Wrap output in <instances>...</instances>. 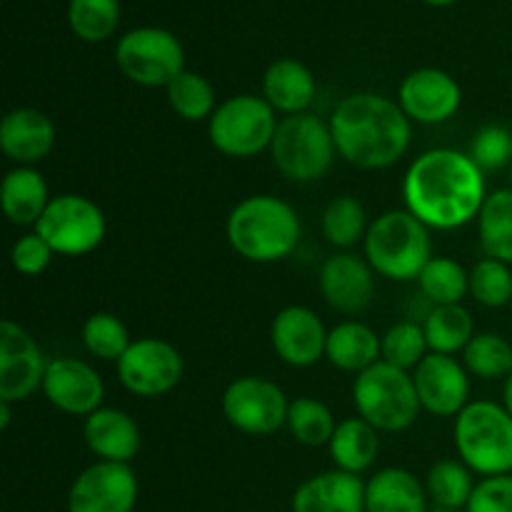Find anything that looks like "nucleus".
<instances>
[{
    "label": "nucleus",
    "instance_id": "1",
    "mask_svg": "<svg viewBox=\"0 0 512 512\" xmlns=\"http://www.w3.org/2000/svg\"><path fill=\"white\" fill-rule=\"evenodd\" d=\"M410 213L428 228L455 230L478 218L485 205V178L470 155L435 148L413 160L403 180Z\"/></svg>",
    "mask_w": 512,
    "mask_h": 512
},
{
    "label": "nucleus",
    "instance_id": "2",
    "mask_svg": "<svg viewBox=\"0 0 512 512\" xmlns=\"http://www.w3.org/2000/svg\"><path fill=\"white\" fill-rule=\"evenodd\" d=\"M330 130L340 158L363 170L398 163L413 138L410 118L400 103L378 93H355L340 100Z\"/></svg>",
    "mask_w": 512,
    "mask_h": 512
},
{
    "label": "nucleus",
    "instance_id": "3",
    "mask_svg": "<svg viewBox=\"0 0 512 512\" xmlns=\"http://www.w3.org/2000/svg\"><path fill=\"white\" fill-rule=\"evenodd\" d=\"M230 245L250 263H275L298 248L303 225L293 205L275 195H250L233 208L225 225Z\"/></svg>",
    "mask_w": 512,
    "mask_h": 512
},
{
    "label": "nucleus",
    "instance_id": "4",
    "mask_svg": "<svg viewBox=\"0 0 512 512\" xmlns=\"http://www.w3.org/2000/svg\"><path fill=\"white\" fill-rule=\"evenodd\" d=\"M365 258L370 268L388 280H418L433 260L428 225L408 208L388 210L365 233Z\"/></svg>",
    "mask_w": 512,
    "mask_h": 512
},
{
    "label": "nucleus",
    "instance_id": "5",
    "mask_svg": "<svg viewBox=\"0 0 512 512\" xmlns=\"http://www.w3.org/2000/svg\"><path fill=\"white\" fill-rule=\"evenodd\" d=\"M460 460L483 478L512 473V415L493 400L468 403L455 420Z\"/></svg>",
    "mask_w": 512,
    "mask_h": 512
},
{
    "label": "nucleus",
    "instance_id": "6",
    "mask_svg": "<svg viewBox=\"0 0 512 512\" xmlns=\"http://www.w3.org/2000/svg\"><path fill=\"white\" fill-rule=\"evenodd\" d=\"M353 400L360 418L368 420L380 433H400L410 428L423 408L413 375L385 360H378L368 370L358 373Z\"/></svg>",
    "mask_w": 512,
    "mask_h": 512
},
{
    "label": "nucleus",
    "instance_id": "7",
    "mask_svg": "<svg viewBox=\"0 0 512 512\" xmlns=\"http://www.w3.org/2000/svg\"><path fill=\"white\" fill-rule=\"evenodd\" d=\"M270 153L285 178L293 183H315L330 170L338 148L330 125L313 113H298L280 120Z\"/></svg>",
    "mask_w": 512,
    "mask_h": 512
},
{
    "label": "nucleus",
    "instance_id": "8",
    "mask_svg": "<svg viewBox=\"0 0 512 512\" xmlns=\"http://www.w3.org/2000/svg\"><path fill=\"white\" fill-rule=\"evenodd\" d=\"M278 120L273 105L258 95H235L210 115L208 135L215 150L230 158H253L273 145Z\"/></svg>",
    "mask_w": 512,
    "mask_h": 512
},
{
    "label": "nucleus",
    "instance_id": "9",
    "mask_svg": "<svg viewBox=\"0 0 512 512\" xmlns=\"http://www.w3.org/2000/svg\"><path fill=\"white\" fill-rule=\"evenodd\" d=\"M120 73L145 88H168L185 65L180 40L163 28H138L120 38L115 48Z\"/></svg>",
    "mask_w": 512,
    "mask_h": 512
},
{
    "label": "nucleus",
    "instance_id": "10",
    "mask_svg": "<svg viewBox=\"0 0 512 512\" xmlns=\"http://www.w3.org/2000/svg\"><path fill=\"white\" fill-rule=\"evenodd\" d=\"M35 233L60 255L93 253L105 238V215L85 195H58L50 200Z\"/></svg>",
    "mask_w": 512,
    "mask_h": 512
},
{
    "label": "nucleus",
    "instance_id": "11",
    "mask_svg": "<svg viewBox=\"0 0 512 512\" xmlns=\"http://www.w3.org/2000/svg\"><path fill=\"white\" fill-rule=\"evenodd\" d=\"M288 398L265 378H238L225 388L223 413L233 428L248 435H273L288 425Z\"/></svg>",
    "mask_w": 512,
    "mask_h": 512
},
{
    "label": "nucleus",
    "instance_id": "12",
    "mask_svg": "<svg viewBox=\"0 0 512 512\" xmlns=\"http://www.w3.org/2000/svg\"><path fill=\"white\" fill-rule=\"evenodd\" d=\"M118 378L125 390L140 398H160L183 378V358L178 348L160 338H140L130 343L118 360Z\"/></svg>",
    "mask_w": 512,
    "mask_h": 512
},
{
    "label": "nucleus",
    "instance_id": "13",
    "mask_svg": "<svg viewBox=\"0 0 512 512\" xmlns=\"http://www.w3.org/2000/svg\"><path fill=\"white\" fill-rule=\"evenodd\" d=\"M48 363L43 350L23 325L13 320L0 323V400L23 403L43 388Z\"/></svg>",
    "mask_w": 512,
    "mask_h": 512
},
{
    "label": "nucleus",
    "instance_id": "14",
    "mask_svg": "<svg viewBox=\"0 0 512 512\" xmlns=\"http://www.w3.org/2000/svg\"><path fill=\"white\" fill-rule=\"evenodd\" d=\"M138 503V478L128 463L98 460L73 480L68 512H133Z\"/></svg>",
    "mask_w": 512,
    "mask_h": 512
},
{
    "label": "nucleus",
    "instance_id": "15",
    "mask_svg": "<svg viewBox=\"0 0 512 512\" xmlns=\"http://www.w3.org/2000/svg\"><path fill=\"white\" fill-rule=\"evenodd\" d=\"M420 405L440 418H453L468 408L470 380L465 365L453 355L430 353L420 360L413 373Z\"/></svg>",
    "mask_w": 512,
    "mask_h": 512
},
{
    "label": "nucleus",
    "instance_id": "16",
    "mask_svg": "<svg viewBox=\"0 0 512 512\" xmlns=\"http://www.w3.org/2000/svg\"><path fill=\"white\" fill-rule=\"evenodd\" d=\"M43 393L60 413L88 418L103 408L100 403H103L105 385L93 365L75 358H58L48 363Z\"/></svg>",
    "mask_w": 512,
    "mask_h": 512
},
{
    "label": "nucleus",
    "instance_id": "17",
    "mask_svg": "<svg viewBox=\"0 0 512 512\" xmlns=\"http://www.w3.org/2000/svg\"><path fill=\"white\" fill-rule=\"evenodd\" d=\"M463 100V90L455 83L453 75L438 68L413 70L400 83V108L410 120L435 125L453 118Z\"/></svg>",
    "mask_w": 512,
    "mask_h": 512
},
{
    "label": "nucleus",
    "instance_id": "18",
    "mask_svg": "<svg viewBox=\"0 0 512 512\" xmlns=\"http://www.w3.org/2000/svg\"><path fill=\"white\" fill-rule=\"evenodd\" d=\"M270 340L283 363L293 368H310L325 355L328 333L323 320L313 310L303 305H288L275 315Z\"/></svg>",
    "mask_w": 512,
    "mask_h": 512
},
{
    "label": "nucleus",
    "instance_id": "19",
    "mask_svg": "<svg viewBox=\"0 0 512 512\" xmlns=\"http://www.w3.org/2000/svg\"><path fill=\"white\" fill-rule=\"evenodd\" d=\"M320 293L338 313H363L375 295L373 268L353 253H338L320 268Z\"/></svg>",
    "mask_w": 512,
    "mask_h": 512
},
{
    "label": "nucleus",
    "instance_id": "20",
    "mask_svg": "<svg viewBox=\"0 0 512 512\" xmlns=\"http://www.w3.org/2000/svg\"><path fill=\"white\" fill-rule=\"evenodd\" d=\"M55 125L43 110L15 108L0 123V150L18 165L40 163L53 150Z\"/></svg>",
    "mask_w": 512,
    "mask_h": 512
},
{
    "label": "nucleus",
    "instance_id": "21",
    "mask_svg": "<svg viewBox=\"0 0 512 512\" xmlns=\"http://www.w3.org/2000/svg\"><path fill=\"white\" fill-rule=\"evenodd\" d=\"M293 512H365V483L345 470L315 475L293 493Z\"/></svg>",
    "mask_w": 512,
    "mask_h": 512
},
{
    "label": "nucleus",
    "instance_id": "22",
    "mask_svg": "<svg viewBox=\"0 0 512 512\" xmlns=\"http://www.w3.org/2000/svg\"><path fill=\"white\" fill-rule=\"evenodd\" d=\"M85 445L105 463H128L140 453V430L128 413L118 408H100L85 418Z\"/></svg>",
    "mask_w": 512,
    "mask_h": 512
},
{
    "label": "nucleus",
    "instance_id": "23",
    "mask_svg": "<svg viewBox=\"0 0 512 512\" xmlns=\"http://www.w3.org/2000/svg\"><path fill=\"white\" fill-rule=\"evenodd\" d=\"M315 93H318V85H315L313 73L300 60H275L265 70L263 95L273 105V110H280L285 115L308 113Z\"/></svg>",
    "mask_w": 512,
    "mask_h": 512
},
{
    "label": "nucleus",
    "instance_id": "24",
    "mask_svg": "<svg viewBox=\"0 0 512 512\" xmlns=\"http://www.w3.org/2000/svg\"><path fill=\"white\" fill-rule=\"evenodd\" d=\"M365 512H428V493L410 470L383 468L365 483Z\"/></svg>",
    "mask_w": 512,
    "mask_h": 512
},
{
    "label": "nucleus",
    "instance_id": "25",
    "mask_svg": "<svg viewBox=\"0 0 512 512\" xmlns=\"http://www.w3.org/2000/svg\"><path fill=\"white\" fill-rule=\"evenodd\" d=\"M0 203H3L5 218L13 225H38L50 205L48 183L38 170L18 165L3 178Z\"/></svg>",
    "mask_w": 512,
    "mask_h": 512
},
{
    "label": "nucleus",
    "instance_id": "26",
    "mask_svg": "<svg viewBox=\"0 0 512 512\" xmlns=\"http://www.w3.org/2000/svg\"><path fill=\"white\" fill-rule=\"evenodd\" d=\"M380 355H383V338H378L370 325L348 320L335 325L328 333L325 358L345 373H363L370 365L383 360Z\"/></svg>",
    "mask_w": 512,
    "mask_h": 512
},
{
    "label": "nucleus",
    "instance_id": "27",
    "mask_svg": "<svg viewBox=\"0 0 512 512\" xmlns=\"http://www.w3.org/2000/svg\"><path fill=\"white\" fill-rule=\"evenodd\" d=\"M380 430L363 418H348L335 428L330 440V458L335 468L345 473L360 475L378 460Z\"/></svg>",
    "mask_w": 512,
    "mask_h": 512
},
{
    "label": "nucleus",
    "instance_id": "28",
    "mask_svg": "<svg viewBox=\"0 0 512 512\" xmlns=\"http://www.w3.org/2000/svg\"><path fill=\"white\" fill-rule=\"evenodd\" d=\"M480 248L488 258L512 263V188L495 190L478 215Z\"/></svg>",
    "mask_w": 512,
    "mask_h": 512
},
{
    "label": "nucleus",
    "instance_id": "29",
    "mask_svg": "<svg viewBox=\"0 0 512 512\" xmlns=\"http://www.w3.org/2000/svg\"><path fill=\"white\" fill-rule=\"evenodd\" d=\"M425 338L428 348L440 355H453L465 350V345L473 340V315L463 305H435L425 318Z\"/></svg>",
    "mask_w": 512,
    "mask_h": 512
},
{
    "label": "nucleus",
    "instance_id": "30",
    "mask_svg": "<svg viewBox=\"0 0 512 512\" xmlns=\"http://www.w3.org/2000/svg\"><path fill=\"white\" fill-rule=\"evenodd\" d=\"M473 470L458 460H440L430 468L425 480V493L440 510H463L468 508L473 495Z\"/></svg>",
    "mask_w": 512,
    "mask_h": 512
},
{
    "label": "nucleus",
    "instance_id": "31",
    "mask_svg": "<svg viewBox=\"0 0 512 512\" xmlns=\"http://www.w3.org/2000/svg\"><path fill=\"white\" fill-rule=\"evenodd\" d=\"M463 365L475 378L508 380L512 375V345L498 333L473 335L463 350Z\"/></svg>",
    "mask_w": 512,
    "mask_h": 512
},
{
    "label": "nucleus",
    "instance_id": "32",
    "mask_svg": "<svg viewBox=\"0 0 512 512\" xmlns=\"http://www.w3.org/2000/svg\"><path fill=\"white\" fill-rule=\"evenodd\" d=\"M425 298L435 305H460L470 293V273L453 258H433L418 278Z\"/></svg>",
    "mask_w": 512,
    "mask_h": 512
},
{
    "label": "nucleus",
    "instance_id": "33",
    "mask_svg": "<svg viewBox=\"0 0 512 512\" xmlns=\"http://www.w3.org/2000/svg\"><path fill=\"white\" fill-rule=\"evenodd\" d=\"M288 428L298 443L320 448V445H330L338 425L328 405L313 398H298L288 408Z\"/></svg>",
    "mask_w": 512,
    "mask_h": 512
},
{
    "label": "nucleus",
    "instance_id": "34",
    "mask_svg": "<svg viewBox=\"0 0 512 512\" xmlns=\"http://www.w3.org/2000/svg\"><path fill=\"white\" fill-rule=\"evenodd\" d=\"M68 23L85 43H100L110 38L120 23L118 0H70Z\"/></svg>",
    "mask_w": 512,
    "mask_h": 512
},
{
    "label": "nucleus",
    "instance_id": "35",
    "mask_svg": "<svg viewBox=\"0 0 512 512\" xmlns=\"http://www.w3.org/2000/svg\"><path fill=\"white\" fill-rule=\"evenodd\" d=\"M168 100L170 108L180 115V118L198 123V120L210 118L215 113V93L213 85L198 73L183 70L173 83L168 85Z\"/></svg>",
    "mask_w": 512,
    "mask_h": 512
},
{
    "label": "nucleus",
    "instance_id": "36",
    "mask_svg": "<svg viewBox=\"0 0 512 512\" xmlns=\"http://www.w3.org/2000/svg\"><path fill=\"white\" fill-rule=\"evenodd\" d=\"M365 210L360 200L353 195H340L330 200L323 210V235L335 248H350V245L365 240Z\"/></svg>",
    "mask_w": 512,
    "mask_h": 512
},
{
    "label": "nucleus",
    "instance_id": "37",
    "mask_svg": "<svg viewBox=\"0 0 512 512\" xmlns=\"http://www.w3.org/2000/svg\"><path fill=\"white\" fill-rule=\"evenodd\" d=\"M83 345L100 360H120L130 348L128 328L113 313H95L83 325Z\"/></svg>",
    "mask_w": 512,
    "mask_h": 512
},
{
    "label": "nucleus",
    "instance_id": "38",
    "mask_svg": "<svg viewBox=\"0 0 512 512\" xmlns=\"http://www.w3.org/2000/svg\"><path fill=\"white\" fill-rule=\"evenodd\" d=\"M470 295L485 308H503L512 300V273L508 263L485 258L470 270Z\"/></svg>",
    "mask_w": 512,
    "mask_h": 512
},
{
    "label": "nucleus",
    "instance_id": "39",
    "mask_svg": "<svg viewBox=\"0 0 512 512\" xmlns=\"http://www.w3.org/2000/svg\"><path fill=\"white\" fill-rule=\"evenodd\" d=\"M428 350V338L425 330L418 323H395L388 333L383 335V360L395 365V368H418L420 360L425 358Z\"/></svg>",
    "mask_w": 512,
    "mask_h": 512
},
{
    "label": "nucleus",
    "instance_id": "40",
    "mask_svg": "<svg viewBox=\"0 0 512 512\" xmlns=\"http://www.w3.org/2000/svg\"><path fill=\"white\" fill-rule=\"evenodd\" d=\"M470 158L480 170H498L512 163V133L503 125H485L475 133Z\"/></svg>",
    "mask_w": 512,
    "mask_h": 512
},
{
    "label": "nucleus",
    "instance_id": "41",
    "mask_svg": "<svg viewBox=\"0 0 512 512\" xmlns=\"http://www.w3.org/2000/svg\"><path fill=\"white\" fill-rule=\"evenodd\" d=\"M465 512H512V475L480 480Z\"/></svg>",
    "mask_w": 512,
    "mask_h": 512
},
{
    "label": "nucleus",
    "instance_id": "42",
    "mask_svg": "<svg viewBox=\"0 0 512 512\" xmlns=\"http://www.w3.org/2000/svg\"><path fill=\"white\" fill-rule=\"evenodd\" d=\"M55 250L40 238L38 233H28L13 245L10 250V260H13V268L23 275H40L53 260Z\"/></svg>",
    "mask_w": 512,
    "mask_h": 512
},
{
    "label": "nucleus",
    "instance_id": "43",
    "mask_svg": "<svg viewBox=\"0 0 512 512\" xmlns=\"http://www.w3.org/2000/svg\"><path fill=\"white\" fill-rule=\"evenodd\" d=\"M10 405H13V403H5V400H0V430H8V425H10Z\"/></svg>",
    "mask_w": 512,
    "mask_h": 512
},
{
    "label": "nucleus",
    "instance_id": "44",
    "mask_svg": "<svg viewBox=\"0 0 512 512\" xmlns=\"http://www.w3.org/2000/svg\"><path fill=\"white\" fill-rule=\"evenodd\" d=\"M503 405L505 410L512 415V375L508 380H505V388H503Z\"/></svg>",
    "mask_w": 512,
    "mask_h": 512
},
{
    "label": "nucleus",
    "instance_id": "45",
    "mask_svg": "<svg viewBox=\"0 0 512 512\" xmlns=\"http://www.w3.org/2000/svg\"><path fill=\"white\" fill-rule=\"evenodd\" d=\"M425 3H430V5H450V3H455V0H425Z\"/></svg>",
    "mask_w": 512,
    "mask_h": 512
},
{
    "label": "nucleus",
    "instance_id": "46",
    "mask_svg": "<svg viewBox=\"0 0 512 512\" xmlns=\"http://www.w3.org/2000/svg\"><path fill=\"white\" fill-rule=\"evenodd\" d=\"M433 512H465V510H440V508H435Z\"/></svg>",
    "mask_w": 512,
    "mask_h": 512
},
{
    "label": "nucleus",
    "instance_id": "47",
    "mask_svg": "<svg viewBox=\"0 0 512 512\" xmlns=\"http://www.w3.org/2000/svg\"><path fill=\"white\" fill-rule=\"evenodd\" d=\"M510 185H512V163H510Z\"/></svg>",
    "mask_w": 512,
    "mask_h": 512
}]
</instances>
